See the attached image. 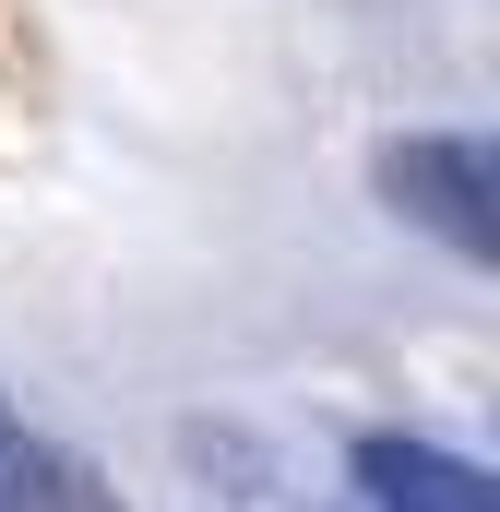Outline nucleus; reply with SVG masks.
<instances>
[{"mask_svg":"<svg viewBox=\"0 0 500 512\" xmlns=\"http://www.w3.org/2000/svg\"><path fill=\"white\" fill-rule=\"evenodd\" d=\"M381 191L393 215H417L429 239H453L465 262L500 251V215H489V131H405L381 155Z\"/></svg>","mask_w":500,"mask_h":512,"instance_id":"obj_1","label":"nucleus"},{"mask_svg":"<svg viewBox=\"0 0 500 512\" xmlns=\"http://www.w3.org/2000/svg\"><path fill=\"white\" fill-rule=\"evenodd\" d=\"M0 512H120L72 453H48V441H12L0 429Z\"/></svg>","mask_w":500,"mask_h":512,"instance_id":"obj_3","label":"nucleus"},{"mask_svg":"<svg viewBox=\"0 0 500 512\" xmlns=\"http://www.w3.org/2000/svg\"><path fill=\"white\" fill-rule=\"evenodd\" d=\"M358 489L381 512H489V477L453 465V453H429V441H370L358 453Z\"/></svg>","mask_w":500,"mask_h":512,"instance_id":"obj_2","label":"nucleus"}]
</instances>
